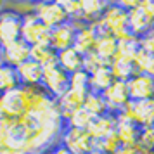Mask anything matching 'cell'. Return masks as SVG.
Segmentation results:
<instances>
[{"label":"cell","instance_id":"2","mask_svg":"<svg viewBox=\"0 0 154 154\" xmlns=\"http://www.w3.org/2000/svg\"><path fill=\"white\" fill-rule=\"evenodd\" d=\"M40 87L52 99H59L69 90V75L63 68H59L57 63L43 66V78Z\"/></svg>","mask_w":154,"mask_h":154},{"label":"cell","instance_id":"39","mask_svg":"<svg viewBox=\"0 0 154 154\" xmlns=\"http://www.w3.org/2000/svg\"><path fill=\"white\" fill-rule=\"evenodd\" d=\"M49 154H71V152L68 151V149H66V147H63L61 144H59V146H56V147H54V149H52V151H50Z\"/></svg>","mask_w":154,"mask_h":154},{"label":"cell","instance_id":"45","mask_svg":"<svg viewBox=\"0 0 154 154\" xmlns=\"http://www.w3.org/2000/svg\"><path fill=\"white\" fill-rule=\"evenodd\" d=\"M0 66H2V59H0Z\"/></svg>","mask_w":154,"mask_h":154},{"label":"cell","instance_id":"35","mask_svg":"<svg viewBox=\"0 0 154 154\" xmlns=\"http://www.w3.org/2000/svg\"><path fill=\"white\" fill-rule=\"evenodd\" d=\"M139 144L142 147H146V149L154 151V126H144V128H140Z\"/></svg>","mask_w":154,"mask_h":154},{"label":"cell","instance_id":"23","mask_svg":"<svg viewBox=\"0 0 154 154\" xmlns=\"http://www.w3.org/2000/svg\"><path fill=\"white\" fill-rule=\"evenodd\" d=\"M80 2V11H82V19L87 23H94L99 19L104 9L107 7L104 0H78Z\"/></svg>","mask_w":154,"mask_h":154},{"label":"cell","instance_id":"36","mask_svg":"<svg viewBox=\"0 0 154 154\" xmlns=\"http://www.w3.org/2000/svg\"><path fill=\"white\" fill-rule=\"evenodd\" d=\"M140 49L149 56H154V28L147 31L144 36H140Z\"/></svg>","mask_w":154,"mask_h":154},{"label":"cell","instance_id":"30","mask_svg":"<svg viewBox=\"0 0 154 154\" xmlns=\"http://www.w3.org/2000/svg\"><path fill=\"white\" fill-rule=\"evenodd\" d=\"M106 66H109V63L104 61L100 56H97L95 52H90V54L83 56V71H87L88 75H92V73H95V71H99V69H102Z\"/></svg>","mask_w":154,"mask_h":154},{"label":"cell","instance_id":"6","mask_svg":"<svg viewBox=\"0 0 154 154\" xmlns=\"http://www.w3.org/2000/svg\"><path fill=\"white\" fill-rule=\"evenodd\" d=\"M35 16L38 17V21L49 29H54L69 21L68 14L64 12V9L57 2H49V4L35 2Z\"/></svg>","mask_w":154,"mask_h":154},{"label":"cell","instance_id":"10","mask_svg":"<svg viewBox=\"0 0 154 154\" xmlns=\"http://www.w3.org/2000/svg\"><path fill=\"white\" fill-rule=\"evenodd\" d=\"M0 109H2L5 118H12V119L24 114V106H23L19 87L0 94Z\"/></svg>","mask_w":154,"mask_h":154},{"label":"cell","instance_id":"24","mask_svg":"<svg viewBox=\"0 0 154 154\" xmlns=\"http://www.w3.org/2000/svg\"><path fill=\"white\" fill-rule=\"evenodd\" d=\"M29 59L40 66H49L57 63V52L50 45H33L29 47Z\"/></svg>","mask_w":154,"mask_h":154},{"label":"cell","instance_id":"37","mask_svg":"<svg viewBox=\"0 0 154 154\" xmlns=\"http://www.w3.org/2000/svg\"><path fill=\"white\" fill-rule=\"evenodd\" d=\"M139 9L147 16V19L154 24V0H140Z\"/></svg>","mask_w":154,"mask_h":154},{"label":"cell","instance_id":"1","mask_svg":"<svg viewBox=\"0 0 154 154\" xmlns=\"http://www.w3.org/2000/svg\"><path fill=\"white\" fill-rule=\"evenodd\" d=\"M97 35H112L116 40L128 35V11L119 5H107L102 16L94 21Z\"/></svg>","mask_w":154,"mask_h":154},{"label":"cell","instance_id":"8","mask_svg":"<svg viewBox=\"0 0 154 154\" xmlns=\"http://www.w3.org/2000/svg\"><path fill=\"white\" fill-rule=\"evenodd\" d=\"M102 97H104L106 106H107V112L116 114L118 111H121V109L130 102L126 82H118V80H114V82L109 85V88L102 94Z\"/></svg>","mask_w":154,"mask_h":154},{"label":"cell","instance_id":"28","mask_svg":"<svg viewBox=\"0 0 154 154\" xmlns=\"http://www.w3.org/2000/svg\"><path fill=\"white\" fill-rule=\"evenodd\" d=\"M90 121H92V116L85 111L83 107H80V109H76L75 112H71L69 114V118L66 119V126H68V128L87 130L88 125H90Z\"/></svg>","mask_w":154,"mask_h":154},{"label":"cell","instance_id":"20","mask_svg":"<svg viewBox=\"0 0 154 154\" xmlns=\"http://www.w3.org/2000/svg\"><path fill=\"white\" fill-rule=\"evenodd\" d=\"M118 121V119H116ZM116 135H118L119 142L123 147H132L139 144V137H140V126H137L135 123L130 121H118L116 123Z\"/></svg>","mask_w":154,"mask_h":154},{"label":"cell","instance_id":"29","mask_svg":"<svg viewBox=\"0 0 154 154\" xmlns=\"http://www.w3.org/2000/svg\"><path fill=\"white\" fill-rule=\"evenodd\" d=\"M121 147L123 146H121L116 132H112L111 135H107V137H104V139H100L95 142V149L100 151V152H104V154H114V152H118Z\"/></svg>","mask_w":154,"mask_h":154},{"label":"cell","instance_id":"38","mask_svg":"<svg viewBox=\"0 0 154 154\" xmlns=\"http://www.w3.org/2000/svg\"><path fill=\"white\" fill-rule=\"evenodd\" d=\"M139 4H140V0H119V7H123L125 11H130V9H135V7H139Z\"/></svg>","mask_w":154,"mask_h":154},{"label":"cell","instance_id":"44","mask_svg":"<svg viewBox=\"0 0 154 154\" xmlns=\"http://www.w3.org/2000/svg\"><path fill=\"white\" fill-rule=\"evenodd\" d=\"M36 2H43V4H49V2H56V0H36Z\"/></svg>","mask_w":154,"mask_h":154},{"label":"cell","instance_id":"25","mask_svg":"<svg viewBox=\"0 0 154 154\" xmlns=\"http://www.w3.org/2000/svg\"><path fill=\"white\" fill-rule=\"evenodd\" d=\"M83 109L92 118H97V116H102L107 112V106H106V100L102 97V94H97V92H88L87 97H85L83 102Z\"/></svg>","mask_w":154,"mask_h":154},{"label":"cell","instance_id":"4","mask_svg":"<svg viewBox=\"0 0 154 154\" xmlns=\"http://www.w3.org/2000/svg\"><path fill=\"white\" fill-rule=\"evenodd\" d=\"M59 144L66 147L71 154H88L95 149V140L92 139L87 130L80 128H64Z\"/></svg>","mask_w":154,"mask_h":154},{"label":"cell","instance_id":"3","mask_svg":"<svg viewBox=\"0 0 154 154\" xmlns=\"http://www.w3.org/2000/svg\"><path fill=\"white\" fill-rule=\"evenodd\" d=\"M21 40L29 47L33 45H50V29L38 21L35 12L21 17Z\"/></svg>","mask_w":154,"mask_h":154},{"label":"cell","instance_id":"43","mask_svg":"<svg viewBox=\"0 0 154 154\" xmlns=\"http://www.w3.org/2000/svg\"><path fill=\"white\" fill-rule=\"evenodd\" d=\"M88 154H104V152H100V151H97V149H94L92 152H88Z\"/></svg>","mask_w":154,"mask_h":154},{"label":"cell","instance_id":"27","mask_svg":"<svg viewBox=\"0 0 154 154\" xmlns=\"http://www.w3.org/2000/svg\"><path fill=\"white\" fill-rule=\"evenodd\" d=\"M139 49H140V38L132 35V33H128V35H125L123 38L118 40V54H121V56L132 59L139 52Z\"/></svg>","mask_w":154,"mask_h":154},{"label":"cell","instance_id":"16","mask_svg":"<svg viewBox=\"0 0 154 154\" xmlns=\"http://www.w3.org/2000/svg\"><path fill=\"white\" fill-rule=\"evenodd\" d=\"M109 71L114 80L118 82H128L130 78L135 75V68L130 57H125L116 52V56L109 61Z\"/></svg>","mask_w":154,"mask_h":154},{"label":"cell","instance_id":"7","mask_svg":"<svg viewBox=\"0 0 154 154\" xmlns=\"http://www.w3.org/2000/svg\"><path fill=\"white\" fill-rule=\"evenodd\" d=\"M128 95L130 100L139 102V100H151L154 95V78L146 73H135L128 82Z\"/></svg>","mask_w":154,"mask_h":154},{"label":"cell","instance_id":"21","mask_svg":"<svg viewBox=\"0 0 154 154\" xmlns=\"http://www.w3.org/2000/svg\"><path fill=\"white\" fill-rule=\"evenodd\" d=\"M112 82H114V78H112L111 71H109V66H106L102 69L88 75V88H90V92L104 94Z\"/></svg>","mask_w":154,"mask_h":154},{"label":"cell","instance_id":"19","mask_svg":"<svg viewBox=\"0 0 154 154\" xmlns=\"http://www.w3.org/2000/svg\"><path fill=\"white\" fill-rule=\"evenodd\" d=\"M152 28H154V24L147 19V16L139 7L128 11V31L132 35L140 38V36L146 35L147 31H151Z\"/></svg>","mask_w":154,"mask_h":154},{"label":"cell","instance_id":"5","mask_svg":"<svg viewBox=\"0 0 154 154\" xmlns=\"http://www.w3.org/2000/svg\"><path fill=\"white\" fill-rule=\"evenodd\" d=\"M21 16L9 9L0 12V47L2 49L21 40Z\"/></svg>","mask_w":154,"mask_h":154},{"label":"cell","instance_id":"14","mask_svg":"<svg viewBox=\"0 0 154 154\" xmlns=\"http://www.w3.org/2000/svg\"><path fill=\"white\" fill-rule=\"evenodd\" d=\"M85 97H87V94L69 88L64 95H61L59 99H56L57 100V107H59V111H61V114H63L64 123H66V119L69 118L71 112H75L76 109L83 107Z\"/></svg>","mask_w":154,"mask_h":154},{"label":"cell","instance_id":"22","mask_svg":"<svg viewBox=\"0 0 154 154\" xmlns=\"http://www.w3.org/2000/svg\"><path fill=\"white\" fill-rule=\"evenodd\" d=\"M94 52L97 56H100L104 61L109 63L112 57L116 56V52H118V40L112 35H99Z\"/></svg>","mask_w":154,"mask_h":154},{"label":"cell","instance_id":"9","mask_svg":"<svg viewBox=\"0 0 154 154\" xmlns=\"http://www.w3.org/2000/svg\"><path fill=\"white\" fill-rule=\"evenodd\" d=\"M0 59H2V64L17 68L19 64L29 59V45L23 40H17L0 50Z\"/></svg>","mask_w":154,"mask_h":154},{"label":"cell","instance_id":"34","mask_svg":"<svg viewBox=\"0 0 154 154\" xmlns=\"http://www.w3.org/2000/svg\"><path fill=\"white\" fill-rule=\"evenodd\" d=\"M151 57L147 52H144L142 49H139V52L132 57V63H133V68H135V73H146L147 71V66L151 63Z\"/></svg>","mask_w":154,"mask_h":154},{"label":"cell","instance_id":"32","mask_svg":"<svg viewBox=\"0 0 154 154\" xmlns=\"http://www.w3.org/2000/svg\"><path fill=\"white\" fill-rule=\"evenodd\" d=\"M35 2L36 0H9L7 9L23 17V16H28L31 12H35Z\"/></svg>","mask_w":154,"mask_h":154},{"label":"cell","instance_id":"11","mask_svg":"<svg viewBox=\"0 0 154 154\" xmlns=\"http://www.w3.org/2000/svg\"><path fill=\"white\" fill-rule=\"evenodd\" d=\"M75 36H76L75 26L69 21L64 23L61 26L50 29V47L56 50V52L69 49V47L75 45Z\"/></svg>","mask_w":154,"mask_h":154},{"label":"cell","instance_id":"26","mask_svg":"<svg viewBox=\"0 0 154 154\" xmlns=\"http://www.w3.org/2000/svg\"><path fill=\"white\" fill-rule=\"evenodd\" d=\"M17 87H19V78H17L16 68L2 64L0 66V94L12 90V88H17Z\"/></svg>","mask_w":154,"mask_h":154},{"label":"cell","instance_id":"13","mask_svg":"<svg viewBox=\"0 0 154 154\" xmlns=\"http://www.w3.org/2000/svg\"><path fill=\"white\" fill-rule=\"evenodd\" d=\"M116 123H118V121H116V116L111 114V112H106L102 116L92 118L90 125L87 128V132H88V135H90L92 139L97 142V140L104 139L107 135H111V133L116 130Z\"/></svg>","mask_w":154,"mask_h":154},{"label":"cell","instance_id":"18","mask_svg":"<svg viewBox=\"0 0 154 154\" xmlns=\"http://www.w3.org/2000/svg\"><path fill=\"white\" fill-rule=\"evenodd\" d=\"M133 123L140 128L144 126H154V102L152 100H132Z\"/></svg>","mask_w":154,"mask_h":154},{"label":"cell","instance_id":"42","mask_svg":"<svg viewBox=\"0 0 154 154\" xmlns=\"http://www.w3.org/2000/svg\"><path fill=\"white\" fill-rule=\"evenodd\" d=\"M106 2V5H118L119 4V0H104Z\"/></svg>","mask_w":154,"mask_h":154},{"label":"cell","instance_id":"12","mask_svg":"<svg viewBox=\"0 0 154 154\" xmlns=\"http://www.w3.org/2000/svg\"><path fill=\"white\" fill-rule=\"evenodd\" d=\"M17 78H19V85H26V87H40L43 78V66H40L35 61H24L16 68Z\"/></svg>","mask_w":154,"mask_h":154},{"label":"cell","instance_id":"33","mask_svg":"<svg viewBox=\"0 0 154 154\" xmlns=\"http://www.w3.org/2000/svg\"><path fill=\"white\" fill-rule=\"evenodd\" d=\"M56 2L64 9V12L68 14L69 21H73V19H80V17H82L80 2H78V0H56Z\"/></svg>","mask_w":154,"mask_h":154},{"label":"cell","instance_id":"46","mask_svg":"<svg viewBox=\"0 0 154 154\" xmlns=\"http://www.w3.org/2000/svg\"><path fill=\"white\" fill-rule=\"evenodd\" d=\"M0 50H2V47H0Z\"/></svg>","mask_w":154,"mask_h":154},{"label":"cell","instance_id":"15","mask_svg":"<svg viewBox=\"0 0 154 154\" xmlns=\"http://www.w3.org/2000/svg\"><path fill=\"white\" fill-rule=\"evenodd\" d=\"M97 31H95V26L94 23H87L82 29L76 31V36H75V49L82 54V56H87L94 52L95 49V42H97Z\"/></svg>","mask_w":154,"mask_h":154},{"label":"cell","instance_id":"40","mask_svg":"<svg viewBox=\"0 0 154 154\" xmlns=\"http://www.w3.org/2000/svg\"><path fill=\"white\" fill-rule=\"evenodd\" d=\"M146 75H149V76H152V78H154V56L151 57V63H149V66H147Z\"/></svg>","mask_w":154,"mask_h":154},{"label":"cell","instance_id":"17","mask_svg":"<svg viewBox=\"0 0 154 154\" xmlns=\"http://www.w3.org/2000/svg\"><path fill=\"white\" fill-rule=\"evenodd\" d=\"M57 64L68 75H73L76 71L83 69V56L75 47H69V49H66V50L57 52Z\"/></svg>","mask_w":154,"mask_h":154},{"label":"cell","instance_id":"31","mask_svg":"<svg viewBox=\"0 0 154 154\" xmlns=\"http://www.w3.org/2000/svg\"><path fill=\"white\" fill-rule=\"evenodd\" d=\"M69 88L83 92V94H88L90 92V88H88V73L83 69H80L76 73L69 75Z\"/></svg>","mask_w":154,"mask_h":154},{"label":"cell","instance_id":"41","mask_svg":"<svg viewBox=\"0 0 154 154\" xmlns=\"http://www.w3.org/2000/svg\"><path fill=\"white\" fill-rule=\"evenodd\" d=\"M7 7H9V0H0V12L7 11Z\"/></svg>","mask_w":154,"mask_h":154}]
</instances>
